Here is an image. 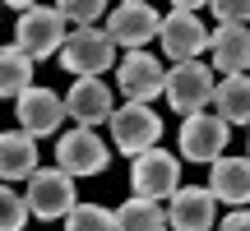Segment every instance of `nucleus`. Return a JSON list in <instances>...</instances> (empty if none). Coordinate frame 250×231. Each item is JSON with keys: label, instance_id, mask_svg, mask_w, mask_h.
Here are the masks:
<instances>
[{"label": "nucleus", "instance_id": "f257e3e1", "mask_svg": "<svg viewBox=\"0 0 250 231\" xmlns=\"http://www.w3.org/2000/svg\"><path fill=\"white\" fill-rule=\"evenodd\" d=\"M19 9V28H14V46L28 56V60H46V56L61 51L65 42V19L56 14L51 5H28V0H14Z\"/></svg>", "mask_w": 250, "mask_h": 231}, {"label": "nucleus", "instance_id": "f03ea898", "mask_svg": "<svg viewBox=\"0 0 250 231\" xmlns=\"http://www.w3.org/2000/svg\"><path fill=\"white\" fill-rule=\"evenodd\" d=\"M56 56H61V65L74 79H102V70L116 65V46H111V37L102 28H74V33H65Z\"/></svg>", "mask_w": 250, "mask_h": 231}, {"label": "nucleus", "instance_id": "7ed1b4c3", "mask_svg": "<svg viewBox=\"0 0 250 231\" xmlns=\"http://www.w3.org/2000/svg\"><path fill=\"white\" fill-rule=\"evenodd\" d=\"M213 70H208L204 60H181L171 65V74L162 79V97L171 102V111L176 116H199L208 111V102H213Z\"/></svg>", "mask_w": 250, "mask_h": 231}, {"label": "nucleus", "instance_id": "20e7f679", "mask_svg": "<svg viewBox=\"0 0 250 231\" xmlns=\"http://www.w3.org/2000/svg\"><path fill=\"white\" fill-rule=\"evenodd\" d=\"M195 0H176L171 5V14L162 19V28H158V42H162V51L171 56V60H199V51L208 46V28H204V19L195 14Z\"/></svg>", "mask_w": 250, "mask_h": 231}, {"label": "nucleus", "instance_id": "39448f33", "mask_svg": "<svg viewBox=\"0 0 250 231\" xmlns=\"http://www.w3.org/2000/svg\"><path fill=\"white\" fill-rule=\"evenodd\" d=\"M23 204H28V217H37V222H56V217H65L74 204H79V194H74V180L65 176L61 167H37L33 176H28V190H23Z\"/></svg>", "mask_w": 250, "mask_h": 231}, {"label": "nucleus", "instance_id": "423d86ee", "mask_svg": "<svg viewBox=\"0 0 250 231\" xmlns=\"http://www.w3.org/2000/svg\"><path fill=\"white\" fill-rule=\"evenodd\" d=\"M107 125H111V143H116L125 157H139V153L158 148V139H162V116L153 107H139V102L116 107Z\"/></svg>", "mask_w": 250, "mask_h": 231}, {"label": "nucleus", "instance_id": "0eeeda50", "mask_svg": "<svg viewBox=\"0 0 250 231\" xmlns=\"http://www.w3.org/2000/svg\"><path fill=\"white\" fill-rule=\"evenodd\" d=\"M130 185H134V199H171L181 190V162L171 157L167 148H148L130 162Z\"/></svg>", "mask_w": 250, "mask_h": 231}, {"label": "nucleus", "instance_id": "6e6552de", "mask_svg": "<svg viewBox=\"0 0 250 231\" xmlns=\"http://www.w3.org/2000/svg\"><path fill=\"white\" fill-rule=\"evenodd\" d=\"M56 162H61V171L65 176H102L107 171V162H111V153H107V143L98 139V130H65L61 134V143H56Z\"/></svg>", "mask_w": 250, "mask_h": 231}, {"label": "nucleus", "instance_id": "1a4fd4ad", "mask_svg": "<svg viewBox=\"0 0 250 231\" xmlns=\"http://www.w3.org/2000/svg\"><path fill=\"white\" fill-rule=\"evenodd\" d=\"M158 28H162V19H158V9H153V5H144V0H125V5L107 9V28H102V33L111 37V46L139 51L144 42L158 37Z\"/></svg>", "mask_w": 250, "mask_h": 231}, {"label": "nucleus", "instance_id": "9d476101", "mask_svg": "<svg viewBox=\"0 0 250 231\" xmlns=\"http://www.w3.org/2000/svg\"><path fill=\"white\" fill-rule=\"evenodd\" d=\"M162 79H167V70H162V60L148 56V51H130L116 65V88L125 93V102H139V107H148L153 97H162Z\"/></svg>", "mask_w": 250, "mask_h": 231}, {"label": "nucleus", "instance_id": "9b49d317", "mask_svg": "<svg viewBox=\"0 0 250 231\" xmlns=\"http://www.w3.org/2000/svg\"><path fill=\"white\" fill-rule=\"evenodd\" d=\"M227 125L218 120L213 111H199V116H186V125H181V157L186 162H218L227 148Z\"/></svg>", "mask_w": 250, "mask_h": 231}, {"label": "nucleus", "instance_id": "f8f14e48", "mask_svg": "<svg viewBox=\"0 0 250 231\" xmlns=\"http://www.w3.org/2000/svg\"><path fill=\"white\" fill-rule=\"evenodd\" d=\"M14 120L23 125L28 139H42V134H56L65 120V102L56 97L51 88H23L14 97Z\"/></svg>", "mask_w": 250, "mask_h": 231}, {"label": "nucleus", "instance_id": "ddd939ff", "mask_svg": "<svg viewBox=\"0 0 250 231\" xmlns=\"http://www.w3.org/2000/svg\"><path fill=\"white\" fill-rule=\"evenodd\" d=\"M162 213H167V227L171 231H208L213 217H218V199L208 194L204 185H181Z\"/></svg>", "mask_w": 250, "mask_h": 231}, {"label": "nucleus", "instance_id": "4468645a", "mask_svg": "<svg viewBox=\"0 0 250 231\" xmlns=\"http://www.w3.org/2000/svg\"><path fill=\"white\" fill-rule=\"evenodd\" d=\"M111 111H116V102H111V88L102 79H74V88L65 93V116L79 120V130L111 120Z\"/></svg>", "mask_w": 250, "mask_h": 231}, {"label": "nucleus", "instance_id": "2eb2a0df", "mask_svg": "<svg viewBox=\"0 0 250 231\" xmlns=\"http://www.w3.org/2000/svg\"><path fill=\"white\" fill-rule=\"evenodd\" d=\"M208 194L218 204L241 208L250 199V157H218L213 171H208Z\"/></svg>", "mask_w": 250, "mask_h": 231}, {"label": "nucleus", "instance_id": "dca6fc26", "mask_svg": "<svg viewBox=\"0 0 250 231\" xmlns=\"http://www.w3.org/2000/svg\"><path fill=\"white\" fill-rule=\"evenodd\" d=\"M208 60L227 79L232 74H250V28H218L208 37Z\"/></svg>", "mask_w": 250, "mask_h": 231}, {"label": "nucleus", "instance_id": "f3484780", "mask_svg": "<svg viewBox=\"0 0 250 231\" xmlns=\"http://www.w3.org/2000/svg\"><path fill=\"white\" fill-rule=\"evenodd\" d=\"M37 171V139H28L23 130L0 134V180H28Z\"/></svg>", "mask_w": 250, "mask_h": 231}, {"label": "nucleus", "instance_id": "a211bd4d", "mask_svg": "<svg viewBox=\"0 0 250 231\" xmlns=\"http://www.w3.org/2000/svg\"><path fill=\"white\" fill-rule=\"evenodd\" d=\"M213 116L232 130V125H250V74H232V79L213 83Z\"/></svg>", "mask_w": 250, "mask_h": 231}, {"label": "nucleus", "instance_id": "6ab92c4d", "mask_svg": "<svg viewBox=\"0 0 250 231\" xmlns=\"http://www.w3.org/2000/svg\"><path fill=\"white\" fill-rule=\"evenodd\" d=\"M116 231H167V213L153 199H125L116 208Z\"/></svg>", "mask_w": 250, "mask_h": 231}, {"label": "nucleus", "instance_id": "aec40b11", "mask_svg": "<svg viewBox=\"0 0 250 231\" xmlns=\"http://www.w3.org/2000/svg\"><path fill=\"white\" fill-rule=\"evenodd\" d=\"M33 88V60L19 46H0V97H19Z\"/></svg>", "mask_w": 250, "mask_h": 231}, {"label": "nucleus", "instance_id": "412c9836", "mask_svg": "<svg viewBox=\"0 0 250 231\" xmlns=\"http://www.w3.org/2000/svg\"><path fill=\"white\" fill-rule=\"evenodd\" d=\"M65 231H116V213L102 204H74L65 213Z\"/></svg>", "mask_w": 250, "mask_h": 231}, {"label": "nucleus", "instance_id": "4be33fe9", "mask_svg": "<svg viewBox=\"0 0 250 231\" xmlns=\"http://www.w3.org/2000/svg\"><path fill=\"white\" fill-rule=\"evenodd\" d=\"M56 14L79 23V28H98V14H107V5H102V0H61Z\"/></svg>", "mask_w": 250, "mask_h": 231}, {"label": "nucleus", "instance_id": "5701e85b", "mask_svg": "<svg viewBox=\"0 0 250 231\" xmlns=\"http://www.w3.org/2000/svg\"><path fill=\"white\" fill-rule=\"evenodd\" d=\"M23 222H28L23 194H14L9 185H0V231H23Z\"/></svg>", "mask_w": 250, "mask_h": 231}, {"label": "nucleus", "instance_id": "b1692460", "mask_svg": "<svg viewBox=\"0 0 250 231\" xmlns=\"http://www.w3.org/2000/svg\"><path fill=\"white\" fill-rule=\"evenodd\" d=\"M208 14H218V28H246L250 23V0H213Z\"/></svg>", "mask_w": 250, "mask_h": 231}, {"label": "nucleus", "instance_id": "393cba45", "mask_svg": "<svg viewBox=\"0 0 250 231\" xmlns=\"http://www.w3.org/2000/svg\"><path fill=\"white\" fill-rule=\"evenodd\" d=\"M218 231H250V208H236V213H227Z\"/></svg>", "mask_w": 250, "mask_h": 231}, {"label": "nucleus", "instance_id": "a878e982", "mask_svg": "<svg viewBox=\"0 0 250 231\" xmlns=\"http://www.w3.org/2000/svg\"><path fill=\"white\" fill-rule=\"evenodd\" d=\"M246 157H250V148H246Z\"/></svg>", "mask_w": 250, "mask_h": 231}]
</instances>
